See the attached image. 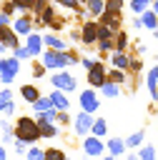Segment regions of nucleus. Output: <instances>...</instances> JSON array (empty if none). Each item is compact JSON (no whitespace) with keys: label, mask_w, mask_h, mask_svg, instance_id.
<instances>
[{"label":"nucleus","mask_w":158,"mask_h":160,"mask_svg":"<svg viewBox=\"0 0 158 160\" xmlns=\"http://www.w3.org/2000/svg\"><path fill=\"white\" fill-rule=\"evenodd\" d=\"M93 122H95V118L80 110V112L73 118V132L80 135V138H88V135L93 132Z\"/></svg>","instance_id":"7ed1b4c3"},{"label":"nucleus","mask_w":158,"mask_h":160,"mask_svg":"<svg viewBox=\"0 0 158 160\" xmlns=\"http://www.w3.org/2000/svg\"><path fill=\"white\" fill-rule=\"evenodd\" d=\"M100 160H115V158H113V155H103Z\"/></svg>","instance_id":"a18cd8bd"},{"label":"nucleus","mask_w":158,"mask_h":160,"mask_svg":"<svg viewBox=\"0 0 158 160\" xmlns=\"http://www.w3.org/2000/svg\"><path fill=\"white\" fill-rule=\"evenodd\" d=\"M13 150H15L18 155H25V152H28V142H23V140H15V142H13Z\"/></svg>","instance_id":"473e14b6"},{"label":"nucleus","mask_w":158,"mask_h":160,"mask_svg":"<svg viewBox=\"0 0 158 160\" xmlns=\"http://www.w3.org/2000/svg\"><path fill=\"white\" fill-rule=\"evenodd\" d=\"M143 140H145V132L143 130H135L125 138V148H143Z\"/></svg>","instance_id":"4468645a"},{"label":"nucleus","mask_w":158,"mask_h":160,"mask_svg":"<svg viewBox=\"0 0 158 160\" xmlns=\"http://www.w3.org/2000/svg\"><path fill=\"white\" fill-rule=\"evenodd\" d=\"M33 110H35V112H50V110H55V108H53V100H50V98H40V100L33 105Z\"/></svg>","instance_id":"412c9836"},{"label":"nucleus","mask_w":158,"mask_h":160,"mask_svg":"<svg viewBox=\"0 0 158 160\" xmlns=\"http://www.w3.org/2000/svg\"><path fill=\"white\" fill-rule=\"evenodd\" d=\"M13 132H15V140H23V142H28V145H35V142L43 138V135H40V125H38L35 118H30V115H20V118L15 120Z\"/></svg>","instance_id":"f257e3e1"},{"label":"nucleus","mask_w":158,"mask_h":160,"mask_svg":"<svg viewBox=\"0 0 158 160\" xmlns=\"http://www.w3.org/2000/svg\"><path fill=\"white\" fill-rule=\"evenodd\" d=\"M130 68L133 70H140V60H130Z\"/></svg>","instance_id":"79ce46f5"},{"label":"nucleus","mask_w":158,"mask_h":160,"mask_svg":"<svg viewBox=\"0 0 158 160\" xmlns=\"http://www.w3.org/2000/svg\"><path fill=\"white\" fill-rule=\"evenodd\" d=\"M20 95H23L30 105H35V102L40 100V92H38V88H33V85H23V88H20Z\"/></svg>","instance_id":"ddd939ff"},{"label":"nucleus","mask_w":158,"mask_h":160,"mask_svg":"<svg viewBox=\"0 0 158 160\" xmlns=\"http://www.w3.org/2000/svg\"><path fill=\"white\" fill-rule=\"evenodd\" d=\"M88 10H90L93 15H100V12H103V2H100V0H88Z\"/></svg>","instance_id":"c756f323"},{"label":"nucleus","mask_w":158,"mask_h":160,"mask_svg":"<svg viewBox=\"0 0 158 160\" xmlns=\"http://www.w3.org/2000/svg\"><path fill=\"white\" fill-rule=\"evenodd\" d=\"M50 50H55V52H65V42L60 40V38H53V35H45V40H43Z\"/></svg>","instance_id":"6ab92c4d"},{"label":"nucleus","mask_w":158,"mask_h":160,"mask_svg":"<svg viewBox=\"0 0 158 160\" xmlns=\"http://www.w3.org/2000/svg\"><path fill=\"white\" fill-rule=\"evenodd\" d=\"M48 98L53 100V108H55L58 112H68V108H70V100H68V95H65L63 90H53Z\"/></svg>","instance_id":"1a4fd4ad"},{"label":"nucleus","mask_w":158,"mask_h":160,"mask_svg":"<svg viewBox=\"0 0 158 160\" xmlns=\"http://www.w3.org/2000/svg\"><path fill=\"white\" fill-rule=\"evenodd\" d=\"M98 42H100V50H103V52H108V50L113 48V42H110V40H98Z\"/></svg>","instance_id":"e433bc0d"},{"label":"nucleus","mask_w":158,"mask_h":160,"mask_svg":"<svg viewBox=\"0 0 158 160\" xmlns=\"http://www.w3.org/2000/svg\"><path fill=\"white\" fill-rule=\"evenodd\" d=\"M63 5H68V8H75V0H60Z\"/></svg>","instance_id":"37998d69"},{"label":"nucleus","mask_w":158,"mask_h":160,"mask_svg":"<svg viewBox=\"0 0 158 160\" xmlns=\"http://www.w3.org/2000/svg\"><path fill=\"white\" fill-rule=\"evenodd\" d=\"M108 82V72H105V68L100 65V62H95L90 70H88V85L90 88H103Z\"/></svg>","instance_id":"6e6552de"},{"label":"nucleus","mask_w":158,"mask_h":160,"mask_svg":"<svg viewBox=\"0 0 158 160\" xmlns=\"http://www.w3.org/2000/svg\"><path fill=\"white\" fill-rule=\"evenodd\" d=\"M100 92H103L105 98H118V95H120V85H115V82H105V85L100 88Z\"/></svg>","instance_id":"5701e85b"},{"label":"nucleus","mask_w":158,"mask_h":160,"mask_svg":"<svg viewBox=\"0 0 158 160\" xmlns=\"http://www.w3.org/2000/svg\"><path fill=\"white\" fill-rule=\"evenodd\" d=\"M125 45H128V38H125L123 32H118V40H115V50H118V52H123V50H125Z\"/></svg>","instance_id":"7c9ffc66"},{"label":"nucleus","mask_w":158,"mask_h":160,"mask_svg":"<svg viewBox=\"0 0 158 160\" xmlns=\"http://www.w3.org/2000/svg\"><path fill=\"white\" fill-rule=\"evenodd\" d=\"M25 160H45V150H43V148L30 145V148H28V152H25Z\"/></svg>","instance_id":"393cba45"},{"label":"nucleus","mask_w":158,"mask_h":160,"mask_svg":"<svg viewBox=\"0 0 158 160\" xmlns=\"http://www.w3.org/2000/svg\"><path fill=\"white\" fill-rule=\"evenodd\" d=\"M90 135H95V138H105L108 135V122L103 120V118H95V122H93V132Z\"/></svg>","instance_id":"aec40b11"},{"label":"nucleus","mask_w":158,"mask_h":160,"mask_svg":"<svg viewBox=\"0 0 158 160\" xmlns=\"http://www.w3.org/2000/svg\"><path fill=\"white\" fill-rule=\"evenodd\" d=\"M145 85H148V92H150V98L153 100H158V65L148 72V78H145Z\"/></svg>","instance_id":"9b49d317"},{"label":"nucleus","mask_w":158,"mask_h":160,"mask_svg":"<svg viewBox=\"0 0 158 160\" xmlns=\"http://www.w3.org/2000/svg\"><path fill=\"white\" fill-rule=\"evenodd\" d=\"M0 42L5 45V48H18V38H15V32L13 30H8V28H0Z\"/></svg>","instance_id":"f8f14e48"},{"label":"nucleus","mask_w":158,"mask_h":160,"mask_svg":"<svg viewBox=\"0 0 158 160\" xmlns=\"http://www.w3.org/2000/svg\"><path fill=\"white\" fill-rule=\"evenodd\" d=\"M0 160H8V152H5V148L0 145Z\"/></svg>","instance_id":"c03bdc74"},{"label":"nucleus","mask_w":158,"mask_h":160,"mask_svg":"<svg viewBox=\"0 0 158 160\" xmlns=\"http://www.w3.org/2000/svg\"><path fill=\"white\" fill-rule=\"evenodd\" d=\"M140 22H143L145 28H158V18H155V12H145Z\"/></svg>","instance_id":"c85d7f7f"},{"label":"nucleus","mask_w":158,"mask_h":160,"mask_svg":"<svg viewBox=\"0 0 158 160\" xmlns=\"http://www.w3.org/2000/svg\"><path fill=\"white\" fill-rule=\"evenodd\" d=\"M28 50H30V55H40V48H43V40H40V35H28V45H25Z\"/></svg>","instance_id":"f3484780"},{"label":"nucleus","mask_w":158,"mask_h":160,"mask_svg":"<svg viewBox=\"0 0 158 160\" xmlns=\"http://www.w3.org/2000/svg\"><path fill=\"white\" fill-rule=\"evenodd\" d=\"M50 82H53V88H55V90H63V92H73V90L78 88V80H75L70 72H65V70L55 72V75L50 78Z\"/></svg>","instance_id":"0eeeda50"},{"label":"nucleus","mask_w":158,"mask_h":160,"mask_svg":"<svg viewBox=\"0 0 158 160\" xmlns=\"http://www.w3.org/2000/svg\"><path fill=\"white\" fill-rule=\"evenodd\" d=\"M155 12H158V2H155Z\"/></svg>","instance_id":"49530a36"},{"label":"nucleus","mask_w":158,"mask_h":160,"mask_svg":"<svg viewBox=\"0 0 158 160\" xmlns=\"http://www.w3.org/2000/svg\"><path fill=\"white\" fill-rule=\"evenodd\" d=\"M38 125H40V135L43 138H58L60 135V128L55 122H38Z\"/></svg>","instance_id":"2eb2a0df"},{"label":"nucleus","mask_w":158,"mask_h":160,"mask_svg":"<svg viewBox=\"0 0 158 160\" xmlns=\"http://www.w3.org/2000/svg\"><path fill=\"white\" fill-rule=\"evenodd\" d=\"M8 22H10V18H8V15H0V28H5Z\"/></svg>","instance_id":"a19ab883"},{"label":"nucleus","mask_w":158,"mask_h":160,"mask_svg":"<svg viewBox=\"0 0 158 160\" xmlns=\"http://www.w3.org/2000/svg\"><path fill=\"white\" fill-rule=\"evenodd\" d=\"M145 5H148V0H133V5H130V8H133V12H140Z\"/></svg>","instance_id":"f704fd0d"},{"label":"nucleus","mask_w":158,"mask_h":160,"mask_svg":"<svg viewBox=\"0 0 158 160\" xmlns=\"http://www.w3.org/2000/svg\"><path fill=\"white\" fill-rule=\"evenodd\" d=\"M45 160H68L63 148H45Z\"/></svg>","instance_id":"4be33fe9"},{"label":"nucleus","mask_w":158,"mask_h":160,"mask_svg":"<svg viewBox=\"0 0 158 160\" xmlns=\"http://www.w3.org/2000/svg\"><path fill=\"white\" fill-rule=\"evenodd\" d=\"M98 40V25H93V22H88L85 28H83V42H95Z\"/></svg>","instance_id":"dca6fc26"},{"label":"nucleus","mask_w":158,"mask_h":160,"mask_svg":"<svg viewBox=\"0 0 158 160\" xmlns=\"http://www.w3.org/2000/svg\"><path fill=\"white\" fill-rule=\"evenodd\" d=\"M15 32H20V35H30V20H28V18H20V20L15 22Z\"/></svg>","instance_id":"cd10ccee"},{"label":"nucleus","mask_w":158,"mask_h":160,"mask_svg":"<svg viewBox=\"0 0 158 160\" xmlns=\"http://www.w3.org/2000/svg\"><path fill=\"white\" fill-rule=\"evenodd\" d=\"M83 65H85V68H88V70H90V68H93V65H95V62H93V60H90V58H83Z\"/></svg>","instance_id":"ea45409f"},{"label":"nucleus","mask_w":158,"mask_h":160,"mask_svg":"<svg viewBox=\"0 0 158 160\" xmlns=\"http://www.w3.org/2000/svg\"><path fill=\"white\" fill-rule=\"evenodd\" d=\"M18 68H20L18 58H3L0 60V82L3 85H10L15 80V75H18Z\"/></svg>","instance_id":"423d86ee"},{"label":"nucleus","mask_w":158,"mask_h":160,"mask_svg":"<svg viewBox=\"0 0 158 160\" xmlns=\"http://www.w3.org/2000/svg\"><path fill=\"white\" fill-rule=\"evenodd\" d=\"M105 150H108V155H113V158H120V155H125V152H128V150H125V140H123V138H108Z\"/></svg>","instance_id":"9d476101"},{"label":"nucleus","mask_w":158,"mask_h":160,"mask_svg":"<svg viewBox=\"0 0 158 160\" xmlns=\"http://www.w3.org/2000/svg\"><path fill=\"white\" fill-rule=\"evenodd\" d=\"M138 155H140V160H155V155H158V150H155L153 145H143V148L138 150Z\"/></svg>","instance_id":"a878e982"},{"label":"nucleus","mask_w":158,"mask_h":160,"mask_svg":"<svg viewBox=\"0 0 158 160\" xmlns=\"http://www.w3.org/2000/svg\"><path fill=\"white\" fill-rule=\"evenodd\" d=\"M68 160H70V158H68Z\"/></svg>","instance_id":"09e8293b"},{"label":"nucleus","mask_w":158,"mask_h":160,"mask_svg":"<svg viewBox=\"0 0 158 160\" xmlns=\"http://www.w3.org/2000/svg\"><path fill=\"white\" fill-rule=\"evenodd\" d=\"M125 160H140V155H138L135 150H128V152H125Z\"/></svg>","instance_id":"4c0bfd02"},{"label":"nucleus","mask_w":158,"mask_h":160,"mask_svg":"<svg viewBox=\"0 0 158 160\" xmlns=\"http://www.w3.org/2000/svg\"><path fill=\"white\" fill-rule=\"evenodd\" d=\"M78 60V55L75 52H55V50H48L45 55H43V65L45 68H50V70H63V68H68L70 62H75Z\"/></svg>","instance_id":"f03ea898"},{"label":"nucleus","mask_w":158,"mask_h":160,"mask_svg":"<svg viewBox=\"0 0 158 160\" xmlns=\"http://www.w3.org/2000/svg\"><path fill=\"white\" fill-rule=\"evenodd\" d=\"M55 125H73V120H70V115H68V112H58Z\"/></svg>","instance_id":"2f4dec72"},{"label":"nucleus","mask_w":158,"mask_h":160,"mask_svg":"<svg viewBox=\"0 0 158 160\" xmlns=\"http://www.w3.org/2000/svg\"><path fill=\"white\" fill-rule=\"evenodd\" d=\"M108 82H115V85H120V82H125V70H110L108 72Z\"/></svg>","instance_id":"bb28decb"},{"label":"nucleus","mask_w":158,"mask_h":160,"mask_svg":"<svg viewBox=\"0 0 158 160\" xmlns=\"http://www.w3.org/2000/svg\"><path fill=\"white\" fill-rule=\"evenodd\" d=\"M13 102H15V100H13V90H8V88L0 90V112H3L5 108H10Z\"/></svg>","instance_id":"b1692460"},{"label":"nucleus","mask_w":158,"mask_h":160,"mask_svg":"<svg viewBox=\"0 0 158 160\" xmlns=\"http://www.w3.org/2000/svg\"><path fill=\"white\" fill-rule=\"evenodd\" d=\"M13 52H15V58H18V60H25V58H30V50H28V48H15Z\"/></svg>","instance_id":"72a5a7b5"},{"label":"nucleus","mask_w":158,"mask_h":160,"mask_svg":"<svg viewBox=\"0 0 158 160\" xmlns=\"http://www.w3.org/2000/svg\"><path fill=\"white\" fill-rule=\"evenodd\" d=\"M78 102H80L83 112H88V115H93V112H98V110H100V98L95 95V90H93V88L83 90V92L78 95Z\"/></svg>","instance_id":"20e7f679"},{"label":"nucleus","mask_w":158,"mask_h":160,"mask_svg":"<svg viewBox=\"0 0 158 160\" xmlns=\"http://www.w3.org/2000/svg\"><path fill=\"white\" fill-rule=\"evenodd\" d=\"M108 10H110V15L118 12V10H120V0H110V2H108Z\"/></svg>","instance_id":"c9c22d12"},{"label":"nucleus","mask_w":158,"mask_h":160,"mask_svg":"<svg viewBox=\"0 0 158 160\" xmlns=\"http://www.w3.org/2000/svg\"><path fill=\"white\" fill-rule=\"evenodd\" d=\"M103 152H105V142L100 140V138H95V135H88V138H83V155L85 158H103Z\"/></svg>","instance_id":"39448f33"},{"label":"nucleus","mask_w":158,"mask_h":160,"mask_svg":"<svg viewBox=\"0 0 158 160\" xmlns=\"http://www.w3.org/2000/svg\"><path fill=\"white\" fill-rule=\"evenodd\" d=\"M83 160H90V158H83Z\"/></svg>","instance_id":"de8ad7c7"},{"label":"nucleus","mask_w":158,"mask_h":160,"mask_svg":"<svg viewBox=\"0 0 158 160\" xmlns=\"http://www.w3.org/2000/svg\"><path fill=\"white\" fill-rule=\"evenodd\" d=\"M113 68L115 70H128L130 68V60L125 58V52H118V50L113 52Z\"/></svg>","instance_id":"a211bd4d"},{"label":"nucleus","mask_w":158,"mask_h":160,"mask_svg":"<svg viewBox=\"0 0 158 160\" xmlns=\"http://www.w3.org/2000/svg\"><path fill=\"white\" fill-rule=\"evenodd\" d=\"M43 72H45V65H35V72H33V75H35V78H43Z\"/></svg>","instance_id":"58836bf2"}]
</instances>
